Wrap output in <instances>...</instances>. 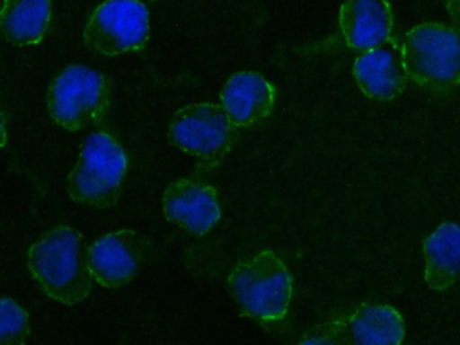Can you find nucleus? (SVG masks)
<instances>
[{
	"label": "nucleus",
	"instance_id": "nucleus-1",
	"mask_svg": "<svg viewBox=\"0 0 460 345\" xmlns=\"http://www.w3.org/2000/svg\"><path fill=\"white\" fill-rule=\"evenodd\" d=\"M90 248L82 232L58 226L29 250V270L45 294L66 305L82 304L93 288Z\"/></svg>",
	"mask_w": 460,
	"mask_h": 345
},
{
	"label": "nucleus",
	"instance_id": "nucleus-2",
	"mask_svg": "<svg viewBox=\"0 0 460 345\" xmlns=\"http://www.w3.org/2000/svg\"><path fill=\"white\" fill-rule=\"evenodd\" d=\"M227 290L242 315L270 325L281 323L289 313L293 279L284 261L265 250L234 267Z\"/></svg>",
	"mask_w": 460,
	"mask_h": 345
},
{
	"label": "nucleus",
	"instance_id": "nucleus-3",
	"mask_svg": "<svg viewBox=\"0 0 460 345\" xmlns=\"http://www.w3.org/2000/svg\"><path fill=\"white\" fill-rule=\"evenodd\" d=\"M126 175L125 148L109 132L95 131L83 143L79 159L66 178V191L77 204L107 209L122 196Z\"/></svg>",
	"mask_w": 460,
	"mask_h": 345
},
{
	"label": "nucleus",
	"instance_id": "nucleus-4",
	"mask_svg": "<svg viewBox=\"0 0 460 345\" xmlns=\"http://www.w3.org/2000/svg\"><path fill=\"white\" fill-rule=\"evenodd\" d=\"M402 48L409 78L417 85L432 92L460 85V26L419 24L406 32Z\"/></svg>",
	"mask_w": 460,
	"mask_h": 345
},
{
	"label": "nucleus",
	"instance_id": "nucleus-5",
	"mask_svg": "<svg viewBox=\"0 0 460 345\" xmlns=\"http://www.w3.org/2000/svg\"><path fill=\"white\" fill-rule=\"evenodd\" d=\"M111 107V86L103 73L84 65H69L48 89V111L53 121L80 131L104 120Z\"/></svg>",
	"mask_w": 460,
	"mask_h": 345
},
{
	"label": "nucleus",
	"instance_id": "nucleus-6",
	"mask_svg": "<svg viewBox=\"0 0 460 345\" xmlns=\"http://www.w3.org/2000/svg\"><path fill=\"white\" fill-rule=\"evenodd\" d=\"M238 129L222 105L196 102L172 116L168 139L174 147L198 159L199 169L211 170L235 147Z\"/></svg>",
	"mask_w": 460,
	"mask_h": 345
},
{
	"label": "nucleus",
	"instance_id": "nucleus-7",
	"mask_svg": "<svg viewBox=\"0 0 460 345\" xmlns=\"http://www.w3.org/2000/svg\"><path fill=\"white\" fill-rule=\"evenodd\" d=\"M149 11L141 0H104L83 31L91 51L106 57L142 50L149 40Z\"/></svg>",
	"mask_w": 460,
	"mask_h": 345
},
{
	"label": "nucleus",
	"instance_id": "nucleus-8",
	"mask_svg": "<svg viewBox=\"0 0 460 345\" xmlns=\"http://www.w3.org/2000/svg\"><path fill=\"white\" fill-rule=\"evenodd\" d=\"M405 321L390 305L363 304L351 313L320 323L301 344L398 345L405 337Z\"/></svg>",
	"mask_w": 460,
	"mask_h": 345
},
{
	"label": "nucleus",
	"instance_id": "nucleus-9",
	"mask_svg": "<svg viewBox=\"0 0 460 345\" xmlns=\"http://www.w3.org/2000/svg\"><path fill=\"white\" fill-rule=\"evenodd\" d=\"M147 248V240L131 229L99 237L90 248L93 280L107 288H123L141 271Z\"/></svg>",
	"mask_w": 460,
	"mask_h": 345
},
{
	"label": "nucleus",
	"instance_id": "nucleus-10",
	"mask_svg": "<svg viewBox=\"0 0 460 345\" xmlns=\"http://www.w3.org/2000/svg\"><path fill=\"white\" fill-rule=\"evenodd\" d=\"M164 215L192 236H204L222 218L217 189L201 181L180 178L164 193Z\"/></svg>",
	"mask_w": 460,
	"mask_h": 345
},
{
	"label": "nucleus",
	"instance_id": "nucleus-11",
	"mask_svg": "<svg viewBox=\"0 0 460 345\" xmlns=\"http://www.w3.org/2000/svg\"><path fill=\"white\" fill-rule=\"evenodd\" d=\"M355 81L368 99L392 102L400 97L408 81L402 43L390 37L376 48L362 51L352 67Z\"/></svg>",
	"mask_w": 460,
	"mask_h": 345
},
{
	"label": "nucleus",
	"instance_id": "nucleus-12",
	"mask_svg": "<svg viewBox=\"0 0 460 345\" xmlns=\"http://www.w3.org/2000/svg\"><path fill=\"white\" fill-rule=\"evenodd\" d=\"M277 89L261 73L238 72L220 91V105L238 128H246L273 112Z\"/></svg>",
	"mask_w": 460,
	"mask_h": 345
},
{
	"label": "nucleus",
	"instance_id": "nucleus-13",
	"mask_svg": "<svg viewBox=\"0 0 460 345\" xmlns=\"http://www.w3.org/2000/svg\"><path fill=\"white\" fill-rule=\"evenodd\" d=\"M339 26L349 48L360 53L370 50L392 37V5L387 0H344Z\"/></svg>",
	"mask_w": 460,
	"mask_h": 345
},
{
	"label": "nucleus",
	"instance_id": "nucleus-14",
	"mask_svg": "<svg viewBox=\"0 0 460 345\" xmlns=\"http://www.w3.org/2000/svg\"><path fill=\"white\" fill-rule=\"evenodd\" d=\"M424 278L432 290L444 291L460 277V226L443 223L425 239Z\"/></svg>",
	"mask_w": 460,
	"mask_h": 345
},
{
	"label": "nucleus",
	"instance_id": "nucleus-15",
	"mask_svg": "<svg viewBox=\"0 0 460 345\" xmlns=\"http://www.w3.org/2000/svg\"><path fill=\"white\" fill-rule=\"evenodd\" d=\"M52 19V0H4L0 29L15 46L39 45Z\"/></svg>",
	"mask_w": 460,
	"mask_h": 345
},
{
	"label": "nucleus",
	"instance_id": "nucleus-16",
	"mask_svg": "<svg viewBox=\"0 0 460 345\" xmlns=\"http://www.w3.org/2000/svg\"><path fill=\"white\" fill-rule=\"evenodd\" d=\"M31 334L29 314L9 296L0 302V344L23 345Z\"/></svg>",
	"mask_w": 460,
	"mask_h": 345
},
{
	"label": "nucleus",
	"instance_id": "nucleus-17",
	"mask_svg": "<svg viewBox=\"0 0 460 345\" xmlns=\"http://www.w3.org/2000/svg\"><path fill=\"white\" fill-rule=\"evenodd\" d=\"M443 4L449 16L460 24V0H443Z\"/></svg>",
	"mask_w": 460,
	"mask_h": 345
},
{
	"label": "nucleus",
	"instance_id": "nucleus-18",
	"mask_svg": "<svg viewBox=\"0 0 460 345\" xmlns=\"http://www.w3.org/2000/svg\"><path fill=\"white\" fill-rule=\"evenodd\" d=\"M2 135H4V137H2V147H4V146H6V142H7L6 119H4V116H2Z\"/></svg>",
	"mask_w": 460,
	"mask_h": 345
},
{
	"label": "nucleus",
	"instance_id": "nucleus-19",
	"mask_svg": "<svg viewBox=\"0 0 460 345\" xmlns=\"http://www.w3.org/2000/svg\"><path fill=\"white\" fill-rule=\"evenodd\" d=\"M150 2H157V0H150Z\"/></svg>",
	"mask_w": 460,
	"mask_h": 345
}]
</instances>
